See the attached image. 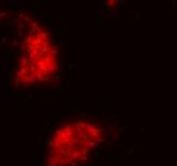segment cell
<instances>
[{
  "label": "cell",
  "instance_id": "cell-1",
  "mask_svg": "<svg viewBox=\"0 0 177 166\" xmlns=\"http://www.w3.org/2000/svg\"><path fill=\"white\" fill-rule=\"evenodd\" d=\"M56 46L51 35L37 24H32L22 45L17 64V81L23 86L46 83L59 68Z\"/></svg>",
  "mask_w": 177,
  "mask_h": 166
},
{
  "label": "cell",
  "instance_id": "cell-2",
  "mask_svg": "<svg viewBox=\"0 0 177 166\" xmlns=\"http://www.w3.org/2000/svg\"><path fill=\"white\" fill-rule=\"evenodd\" d=\"M89 128L90 125H84L79 121L60 127L48 141L47 166H65L82 160L83 153L89 150L97 139L90 138L89 134L80 138Z\"/></svg>",
  "mask_w": 177,
  "mask_h": 166
}]
</instances>
